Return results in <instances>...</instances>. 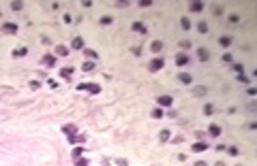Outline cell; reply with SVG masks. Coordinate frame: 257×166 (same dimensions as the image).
Here are the masks:
<instances>
[{"label":"cell","mask_w":257,"mask_h":166,"mask_svg":"<svg viewBox=\"0 0 257 166\" xmlns=\"http://www.w3.org/2000/svg\"><path fill=\"white\" fill-rule=\"evenodd\" d=\"M41 64H43V66H47V68H54V66H56V56L45 53V56L41 58Z\"/></svg>","instance_id":"cell-1"},{"label":"cell","mask_w":257,"mask_h":166,"mask_svg":"<svg viewBox=\"0 0 257 166\" xmlns=\"http://www.w3.org/2000/svg\"><path fill=\"white\" fill-rule=\"evenodd\" d=\"M163 64H165V60H163V58H154L150 64H148V68H150L152 72H157V71H161V68H163Z\"/></svg>","instance_id":"cell-2"},{"label":"cell","mask_w":257,"mask_h":166,"mask_svg":"<svg viewBox=\"0 0 257 166\" xmlns=\"http://www.w3.org/2000/svg\"><path fill=\"white\" fill-rule=\"evenodd\" d=\"M157 105H159V107H171V105H174V98L167 96V94H163V96L157 98Z\"/></svg>","instance_id":"cell-3"},{"label":"cell","mask_w":257,"mask_h":166,"mask_svg":"<svg viewBox=\"0 0 257 166\" xmlns=\"http://www.w3.org/2000/svg\"><path fill=\"white\" fill-rule=\"evenodd\" d=\"M176 64H178V66H186V64H191V58H189V53L180 51V53L176 56Z\"/></svg>","instance_id":"cell-4"},{"label":"cell","mask_w":257,"mask_h":166,"mask_svg":"<svg viewBox=\"0 0 257 166\" xmlns=\"http://www.w3.org/2000/svg\"><path fill=\"white\" fill-rule=\"evenodd\" d=\"M2 30H4L7 34H17L19 28H17V24H13V22H4V24H2Z\"/></svg>","instance_id":"cell-5"},{"label":"cell","mask_w":257,"mask_h":166,"mask_svg":"<svg viewBox=\"0 0 257 166\" xmlns=\"http://www.w3.org/2000/svg\"><path fill=\"white\" fill-rule=\"evenodd\" d=\"M62 132L67 134V139H73V136H77L75 132H77V128H75L73 124H67V126H62Z\"/></svg>","instance_id":"cell-6"},{"label":"cell","mask_w":257,"mask_h":166,"mask_svg":"<svg viewBox=\"0 0 257 166\" xmlns=\"http://www.w3.org/2000/svg\"><path fill=\"white\" fill-rule=\"evenodd\" d=\"M84 90L90 92V94H99V92H101V85H99V83H84Z\"/></svg>","instance_id":"cell-7"},{"label":"cell","mask_w":257,"mask_h":166,"mask_svg":"<svg viewBox=\"0 0 257 166\" xmlns=\"http://www.w3.org/2000/svg\"><path fill=\"white\" fill-rule=\"evenodd\" d=\"M197 58H199V62H208L210 51H208L206 47H199V49H197Z\"/></svg>","instance_id":"cell-8"},{"label":"cell","mask_w":257,"mask_h":166,"mask_svg":"<svg viewBox=\"0 0 257 166\" xmlns=\"http://www.w3.org/2000/svg\"><path fill=\"white\" fill-rule=\"evenodd\" d=\"M131 30H133V32H139V34H146L148 32L146 26L142 24V22H133V24H131Z\"/></svg>","instance_id":"cell-9"},{"label":"cell","mask_w":257,"mask_h":166,"mask_svg":"<svg viewBox=\"0 0 257 166\" xmlns=\"http://www.w3.org/2000/svg\"><path fill=\"white\" fill-rule=\"evenodd\" d=\"M191 149H193L195 154H201V151H206V149H208V143H204V141H197L195 145L191 147Z\"/></svg>","instance_id":"cell-10"},{"label":"cell","mask_w":257,"mask_h":166,"mask_svg":"<svg viewBox=\"0 0 257 166\" xmlns=\"http://www.w3.org/2000/svg\"><path fill=\"white\" fill-rule=\"evenodd\" d=\"M86 45H84V38L82 36H75L73 41H71V49H84Z\"/></svg>","instance_id":"cell-11"},{"label":"cell","mask_w":257,"mask_h":166,"mask_svg":"<svg viewBox=\"0 0 257 166\" xmlns=\"http://www.w3.org/2000/svg\"><path fill=\"white\" fill-rule=\"evenodd\" d=\"M178 81L184 83V85H191V83H193V77L186 75V72H180V75H178Z\"/></svg>","instance_id":"cell-12"},{"label":"cell","mask_w":257,"mask_h":166,"mask_svg":"<svg viewBox=\"0 0 257 166\" xmlns=\"http://www.w3.org/2000/svg\"><path fill=\"white\" fill-rule=\"evenodd\" d=\"M189 11H191V13H201V11H204V2H191Z\"/></svg>","instance_id":"cell-13"},{"label":"cell","mask_w":257,"mask_h":166,"mask_svg":"<svg viewBox=\"0 0 257 166\" xmlns=\"http://www.w3.org/2000/svg\"><path fill=\"white\" fill-rule=\"evenodd\" d=\"M60 77H62V79H71V77H73V68H71V66L60 68Z\"/></svg>","instance_id":"cell-14"},{"label":"cell","mask_w":257,"mask_h":166,"mask_svg":"<svg viewBox=\"0 0 257 166\" xmlns=\"http://www.w3.org/2000/svg\"><path fill=\"white\" fill-rule=\"evenodd\" d=\"M161 49H163V43H161V41H152V43H150V51H152V53H159Z\"/></svg>","instance_id":"cell-15"},{"label":"cell","mask_w":257,"mask_h":166,"mask_svg":"<svg viewBox=\"0 0 257 166\" xmlns=\"http://www.w3.org/2000/svg\"><path fill=\"white\" fill-rule=\"evenodd\" d=\"M208 132H210V136H221V126H217V124H210Z\"/></svg>","instance_id":"cell-16"},{"label":"cell","mask_w":257,"mask_h":166,"mask_svg":"<svg viewBox=\"0 0 257 166\" xmlns=\"http://www.w3.org/2000/svg\"><path fill=\"white\" fill-rule=\"evenodd\" d=\"M219 45H221V47H229V45H232V36H221V38H219Z\"/></svg>","instance_id":"cell-17"},{"label":"cell","mask_w":257,"mask_h":166,"mask_svg":"<svg viewBox=\"0 0 257 166\" xmlns=\"http://www.w3.org/2000/svg\"><path fill=\"white\" fill-rule=\"evenodd\" d=\"M84 154V147L82 145H77V147H73V151H71V155H73V160H77L79 155Z\"/></svg>","instance_id":"cell-18"},{"label":"cell","mask_w":257,"mask_h":166,"mask_svg":"<svg viewBox=\"0 0 257 166\" xmlns=\"http://www.w3.org/2000/svg\"><path fill=\"white\" fill-rule=\"evenodd\" d=\"M84 53H86V58H90V60H97L99 58V53L94 51V49H86L84 47Z\"/></svg>","instance_id":"cell-19"},{"label":"cell","mask_w":257,"mask_h":166,"mask_svg":"<svg viewBox=\"0 0 257 166\" xmlns=\"http://www.w3.org/2000/svg\"><path fill=\"white\" fill-rule=\"evenodd\" d=\"M56 56H69V47L58 45V47H56Z\"/></svg>","instance_id":"cell-20"},{"label":"cell","mask_w":257,"mask_h":166,"mask_svg":"<svg viewBox=\"0 0 257 166\" xmlns=\"http://www.w3.org/2000/svg\"><path fill=\"white\" fill-rule=\"evenodd\" d=\"M163 115H165V113H163V109H161V107H154V109H152V117H154V119H161Z\"/></svg>","instance_id":"cell-21"},{"label":"cell","mask_w":257,"mask_h":166,"mask_svg":"<svg viewBox=\"0 0 257 166\" xmlns=\"http://www.w3.org/2000/svg\"><path fill=\"white\" fill-rule=\"evenodd\" d=\"M197 32L208 34V24H206V22H199V24H197Z\"/></svg>","instance_id":"cell-22"},{"label":"cell","mask_w":257,"mask_h":166,"mask_svg":"<svg viewBox=\"0 0 257 166\" xmlns=\"http://www.w3.org/2000/svg\"><path fill=\"white\" fill-rule=\"evenodd\" d=\"M26 53H28V49H26V47H19V49H15V51H13V56H15V58H24Z\"/></svg>","instance_id":"cell-23"},{"label":"cell","mask_w":257,"mask_h":166,"mask_svg":"<svg viewBox=\"0 0 257 166\" xmlns=\"http://www.w3.org/2000/svg\"><path fill=\"white\" fill-rule=\"evenodd\" d=\"M82 71H84V72L94 71V62H84V64H82Z\"/></svg>","instance_id":"cell-24"},{"label":"cell","mask_w":257,"mask_h":166,"mask_svg":"<svg viewBox=\"0 0 257 166\" xmlns=\"http://www.w3.org/2000/svg\"><path fill=\"white\" fill-rule=\"evenodd\" d=\"M169 136H171V134H169V130H161V134H159L161 143H167V141H169Z\"/></svg>","instance_id":"cell-25"},{"label":"cell","mask_w":257,"mask_h":166,"mask_svg":"<svg viewBox=\"0 0 257 166\" xmlns=\"http://www.w3.org/2000/svg\"><path fill=\"white\" fill-rule=\"evenodd\" d=\"M180 26H182V30H191V19L189 17H182L180 19Z\"/></svg>","instance_id":"cell-26"},{"label":"cell","mask_w":257,"mask_h":166,"mask_svg":"<svg viewBox=\"0 0 257 166\" xmlns=\"http://www.w3.org/2000/svg\"><path fill=\"white\" fill-rule=\"evenodd\" d=\"M22 9H24V2H11V11H22Z\"/></svg>","instance_id":"cell-27"},{"label":"cell","mask_w":257,"mask_h":166,"mask_svg":"<svg viewBox=\"0 0 257 166\" xmlns=\"http://www.w3.org/2000/svg\"><path fill=\"white\" fill-rule=\"evenodd\" d=\"M111 22H114V17H111V15H105V17H101V24H103V26H110Z\"/></svg>","instance_id":"cell-28"},{"label":"cell","mask_w":257,"mask_h":166,"mask_svg":"<svg viewBox=\"0 0 257 166\" xmlns=\"http://www.w3.org/2000/svg\"><path fill=\"white\" fill-rule=\"evenodd\" d=\"M88 164H90V162H88L86 158H77V160H75V166H88Z\"/></svg>","instance_id":"cell-29"},{"label":"cell","mask_w":257,"mask_h":166,"mask_svg":"<svg viewBox=\"0 0 257 166\" xmlns=\"http://www.w3.org/2000/svg\"><path fill=\"white\" fill-rule=\"evenodd\" d=\"M229 22H232V24H238V22H240V15H238V13H232V15H229Z\"/></svg>","instance_id":"cell-30"},{"label":"cell","mask_w":257,"mask_h":166,"mask_svg":"<svg viewBox=\"0 0 257 166\" xmlns=\"http://www.w3.org/2000/svg\"><path fill=\"white\" fill-rule=\"evenodd\" d=\"M233 71L238 72V75H242V72H244V66H242V64H233Z\"/></svg>","instance_id":"cell-31"},{"label":"cell","mask_w":257,"mask_h":166,"mask_svg":"<svg viewBox=\"0 0 257 166\" xmlns=\"http://www.w3.org/2000/svg\"><path fill=\"white\" fill-rule=\"evenodd\" d=\"M212 111H214L212 105H204V113H206V115H212Z\"/></svg>","instance_id":"cell-32"},{"label":"cell","mask_w":257,"mask_h":166,"mask_svg":"<svg viewBox=\"0 0 257 166\" xmlns=\"http://www.w3.org/2000/svg\"><path fill=\"white\" fill-rule=\"evenodd\" d=\"M227 151H229V155H238L240 151H238V147H227Z\"/></svg>","instance_id":"cell-33"},{"label":"cell","mask_w":257,"mask_h":166,"mask_svg":"<svg viewBox=\"0 0 257 166\" xmlns=\"http://www.w3.org/2000/svg\"><path fill=\"white\" fill-rule=\"evenodd\" d=\"M131 51H133V53H135V56H137V58L142 56V47H131Z\"/></svg>","instance_id":"cell-34"},{"label":"cell","mask_w":257,"mask_h":166,"mask_svg":"<svg viewBox=\"0 0 257 166\" xmlns=\"http://www.w3.org/2000/svg\"><path fill=\"white\" fill-rule=\"evenodd\" d=\"M75 143H86V134H79V136H75Z\"/></svg>","instance_id":"cell-35"},{"label":"cell","mask_w":257,"mask_h":166,"mask_svg":"<svg viewBox=\"0 0 257 166\" xmlns=\"http://www.w3.org/2000/svg\"><path fill=\"white\" fill-rule=\"evenodd\" d=\"M238 81H240V83H249V77H244V75H238Z\"/></svg>","instance_id":"cell-36"},{"label":"cell","mask_w":257,"mask_h":166,"mask_svg":"<svg viewBox=\"0 0 257 166\" xmlns=\"http://www.w3.org/2000/svg\"><path fill=\"white\" fill-rule=\"evenodd\" d=\"M195 136H197V139H199V141H204V139H206V134H204V132H201V130H199V132H195Z\"/></svg>","instance_id":"cell-37"},{"label":"cell","mask_w":257,"mask_h":166,"mask_svg":"<svg viewBox=\"0 0 257 166\" xmlns=\"http://www.w3.org/2000/svg\"><path fill=\"white\" fill-rule=\"evenodd\" d=\"M195 94H199V96L206 94V87H195Z\"/></svg>","instance_id":"cell-38"},{"label":"cell","mask_w":257,"mask_h":166,"mask_svg":"<svg viewBox=\"0 0 257 166\" xmlns=\"http://www.w3.org/2000/svg\"><path fill=\"white\" fill-rule=\"evenodd\" d=\"M221 60H223V62H227V64H229V62H232V56H229V53H225V56H223V58H221Z\"/></svg>","instance_id":"cell-39"},{"label":"cell","mask_w":257,"mask_h":166,"mask_svg":"<svg viewBox=\"0 0 257 166\" xmlns=\"http://www.w3.org/2000/svg\"><path fill=\"white\" fill-rule=\"evenodd\" d=\"M47 85H49V87H51V90H56V87H58V83H56V81H51V79H49V81H47Z\"/></svg>","instance_id":"cell-40"},{"label":"cell","mask_w":257,"mask_h":166,"mask_svg":"<svg viewBox=\"0 0 257 166\" xmlns=\"http://www.w3.org/2000/svg\"><path fill=\"white\" fill-rule=\"evenodd\" d=\"M180 47H182V49H189V47H191V41H189V43H186V41H182V43H180Z\"/></svg>","instance_id":"cell-41"},{"label":"cell","mask_w":257,"mask_h":166,"mask_svg":"<svg viewBox=\"0 0 257 166\" xmlns=\"http://www.w3.org/2000/svg\"><path fill=\"white\" fill-rule=\"evenodd\" d=\"M116 166H126V160H120V158H118V160H116Z\"/></svg>","instance_id":"cell-42"},{"label":"cell","mask_w":257,"mask_h":166,"mask_svg":"<svg viewBox=\"0 0 257 166\" xmlns=\"http://www.w3.org/2000/svg\"><path fill=\"white\" fill-rule=\"evenodd\" d=\"M246 94H249V96H255L257 90H255V87H249V92H246Z\"/></svg>","instance_id":"cell-43"},{"label":"cell","mask_w":257,"mask_h":166,"mask_svg":"<svg viewBox=\"0 0 257 166\" xmlns=\"http://www.w3.org/2000/svg\"><path fill=\"white\" fill-rule=\"evenodd\" d=\"M195 166H208L206 162H195Z\"/></svg>","instance_id":"cell-44"},{"label":"cell","mask_w":257,"mask_h":166,"mask_svg":"<svg viewBox=\"0 0 257 166\" xmlns=\"http://www.w3.org/2000/svg\"><path fill=\"white\" fill-rule=\"evenodd\" d=\"M214 166H225V164H223V162H217V164H214Z\"/></svg>","instance_id":"cell-45"}]
</instances>
